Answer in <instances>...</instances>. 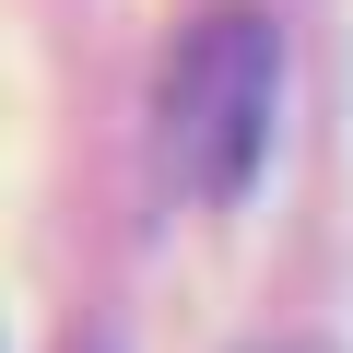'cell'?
Here are the masks:
<instances>
[{"label": "cell", "mask_w": 353, "mask_h": 353, "mask_svg": "<svg viewBox=\"0 0 353 353\" xmlns=\"http://www.w3.org/2000/svg\"><path fill=\"white\" fill-rule=\"evenodd\" d=\"M248 353H341V341H248Z\"/></svg>", "instance_id": "2"}, {"label": "cell", "mask_w": 353, "mask_h": 353, "mask_svg": "<svg viewBox=\"0 0 353 353\" xmlns=\"http://www.w3.org/2000/svg\"><path fill=\"white\" fill-rule=\"evenodd\" d=\"M271 94H283V36L271 12L224 0L189 36L165 48V83H153V153L189 201H236L259 153H271Z\"/></svg>", "instance_id": "1"}]
</instances>
